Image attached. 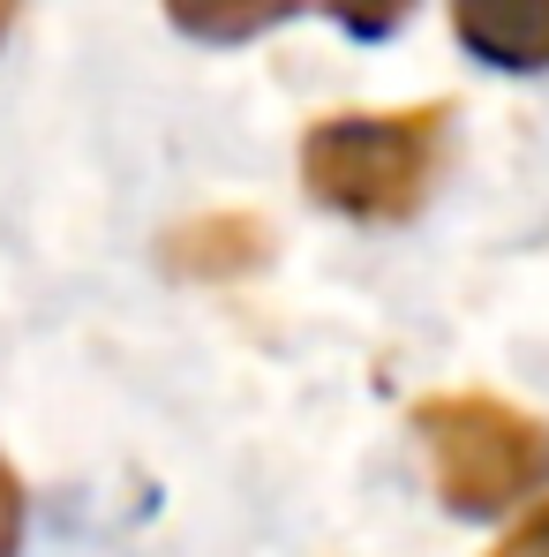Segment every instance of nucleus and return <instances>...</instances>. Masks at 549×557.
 <instances>
[{
  "label": "nucleus",
  "mask_w": 549,
  "mask_h": 557,
  "mask_svg": "<svg viewBox=\"0 0 549 557\" xmlns=\"http://www.w3.org/2000/svg\"><path fill=\"white\" fill-rule=\"evenodd\" d=\"M452 106H391V113H324L301 136V188L309 203L354 226H407L445 174Z\"/></svg>",
  "instance_id": "nucleus-1"
},
{
  "label": "nucleus",
  "mask_w": 549,
  "mask_h": 557,
  "mask_svg": "<svg viewBox=\"0 0 549 557\" xmlns=\"http://www.w3.org/2000/svg\"><path fill=\"white\" fill-rule=\"evenodd\" d=\"M414 437L429 482L459 520H504L549 490V422L497 392H429L414 399Z\"/></svg>",
  "instance_id": "nucleus-2"
},
{
  "label": "nucleus",
  "mask_w": 549,
  "mask_h": 557,
  "mask_svg": "<svg viewBox=\"0 0 549 557\" xmlns=\"http://www.w3.org/2000/svg\"><path fill=\"white\" fill-rule=\"evenodd\" d=\"M466 61L497 76H549V0H445Z\"/></svg>",
  "instance_id": "nucleus-3"
},
{
  "label": "nucleus",
  "mask_w": 549,
  "mask_h": 557,
  "mask_svg": "<svg viewBox=\"0 0 549 557\" xmlns=\"http://www.w3.org/2000/svg\"><path fill=\"white\" fill-rule=\"evenodd\" d=\"M264 257H272V226L257 211H203V219H188V226L166 234V272L203 278V286L264 272Z\"/></svg>",
  "instance_id": "nucleus-4"
},
{
  "label": "nucleus",
  "mask_w": 549,
  "mask_h": 557,
  "mask_svg": "<svg viewBox=\"0 0 549 557\" xmlns=\"http://www.w3.org/2000/svg\"><path fill=\"white\" fill-rule=\"evenodd\" d=\"M166 8V23L196 38V46H249V38H264L278 30L301 0H159Z\"/></svg>",
  "instance_id": "nucleus-5"
},
{
  "label": "nucleus",
  "mask_w": 549,
  "mask_h": 557,
  "mask_svg": "<svg viewBox=\"0 0 549 557\" xmlns=\"http://www.w3.org/2000/svg\"><path fill=\"white\" fill-rule=\"evenodd\" d=\"M414 8H422V0H324V15H332L347 38H369V46H376V38H391Z\"/></svg>",
  "instance_id": "nucleus-6"
},
{
  "label": "nucleus",
  "mask_w": 549,
  "mask_h": 557,
  "mask_svg": "<svg viewBox=\"0 0 549 557\" xmlns=\"http://www.w3.org/2000/svg\"><path fill=\"white\" fill-rule=\"evenodd\" d=\"M489 557H549V497L542 505H520V520L504 528V543Z\"/></svg>",
  "instance_id": "nucleus-7"
},
{
  "label": "nucleus",
  "mask_w": 549,
  "mask_h": 557,
  "mask_svg": "<svg viewBox=\"0 0 549 557\" xmlns=\"http://www.w3.org/2000/svg\"><path fill=\"white\" fill-rule=\"evenodd\" d=\"M15 543H23V482L0 460V557H15Z\"/></svg>",
  "instance_id": "nucleus-8"
},
{
  "label": "nucleus",
  "mask_w": 549,
  "mask_h": 557,
  "mask_svg": "<svg viewBox=\"0 0 549 557\" xmlns=\"http://www.w3.org/2000/svg\"><path fill=\"white\" fill-rule=\"evenodd\" d=\"M15 8H23V0H0V46H8V30H15Z\"/></svg>",
  "instance_id": "nucleus-9"
}]
</instances>
